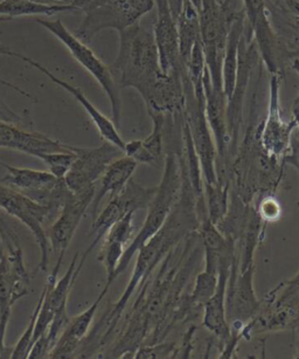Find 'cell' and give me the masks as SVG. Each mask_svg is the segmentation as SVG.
Instances as JSON below:
<instances>
[{
    "instance_id": "obj_1",
    "label": "cell",
    "mask_w": 299,
    "mask_h": 359,
    "mask_svg": "<svg viewBox=\"0 0 299 359\" xmlns=\"http://www.w3.org/2000/svg\"><path fill=\"white\" fill-rule=\"evenodd\" d=\"M110 71L120 88L137 90L148 111L183 117V76L162 71L153 29L137 22L120 32V50Z\"/></svg>"
},
{
    "instance_id": "obj_2",
    "label": "cell",
    "mask_w": 299,
    "mask_h": 359,
    "mask_svg": "<svg viewBox=\"0 0 299 359\" xmlns=\"http://www.w3.org/2000/svg\"><path fill=\"white\" fill-rule=\"evenodd\" d=\"M199 226L200 220L197 215L195 194L190 187H183L160 231L138 250L137 260L127 288L118 301L96 324L95 329L85 339V343H82L78 348V357L92 355L97 348H102L109 341L138 287L148 281L153 269L173 250V247L179 245L190 233L197 232Z\"/></svg>"
},
{
    "instance_id": "obj_3",
    "label": "cell",
    "mask_w": 299,
    "mask_h": 359,
    "mask_svg": "<svg viewBox=\"0 0 299 359\" xmlns=\"http://www.w3.org/2000/svg\"><path fill=\"white\" fill-rule=\"evenodd\" d=\"M200 43L213 88L223 92L222 61L232 22L237 15L232 0H199Z\"/></svg>"
},
{
    "instance_id": "obj_4",
    "label": "cell",
    "mask_w": 299,
    "mask_h": 359,
    "mask_svg": "<svg viewBox=\"0 0 299 359\" xmlns=\"http://www.w3.org/2000/svg\"><path fill=\"white\" fill-rule=\"evenodd\" d=\"M181 182L183 178H181L179 157L172 152H169L165 156L162 180L157 187V192L153 201L148 208L146 219L139 232L137 233V236H134V239L124 250L123 257L120 259V264L116 269V278L124 273L127 266L130 264L131 260L138 253V250L145 246L148 243V240L152 239L165 224L173 205L179 197Z\"/></svg>"
},
{
    "instance_id": "obj_5",
    "label": "cell",
    "mask_w": 299,
    "mask_h": 359,
    "mask_svg": "<svg viewBox=\"0 0 299 359\" xmlns=\"http://www.w3.org/2000/svg\"><path fill=\"white\" fill-rule=\"evenodd\" d=\"M36 22L43 26L47 31H50L54 36H57L71 55L82 67L90 73L92 78L95 79L101 88L104 90L106 95L109 99L113 111V123L117 128H120V114H122V101H120V87L117 85L116 80L113 78V73L106 64L92 52V48L83 43L78 36L68 31L67 27L60 19L57 20H47V19H36Z\"/></svg>"
},
{
    "instance_id": "obj_6",
    "label": "cell",
    "mask_w": 299,
    "mask_h": 359,
    "mask_svg": "<svg viewBox=\"0 0 299 359\" xmlns=\"http://www.w3.org/2000/svg\"><path fill=\"white\" fill-rule=\"evenodd\" d=\"M0 208L8 212V215L18 219L29 229L36 238L40 250V271H46L50 264L48 253V236L43 225L50 222L54 215L60 210L41 204L34 201L27 194H22L15 187H8L0 182Z\"/></svg>"
},
{
    "instance_id": "obj_7",
    "label": "cell",
    "mask_w": 299,
    "mask_h": 359,
    "mask_svg": "<svg viewBox=\"0 0 299 359\" xmlns=\"http://www.w3.org/2000/svg\"><path fill=\"white\" fill-rule=\"evenodd\" d=\"M153 8L155 0H110L85 15L75 36L88 45L104 29H116L120 33L129 29Z\"/></svg>"
},
{
    "instance_id": "obj_8",
    "label": "cell",
    "mask_w": 299,
    "mask_h": 359,
    "mask_svg": "<svg viewBox=\"0 0 299 359\" xmlns=\"http://www.w3.org/2000/svg\"><path fill=\"white\" fill-rule=\"evenodd\" d=\"M244 8L246 22L253 33V41L260 61L269 74H283V66L291 60V53L271 25L265 0H249Z\"/></svg>"
},
{
    "instance_id": "obj_9",
    "label": "cell",
    "mask_w": 299,
    "mask_h": 359,
    "mask_svg": "<svg viewBox=\"0 0 299 359\" xmlns=\"http://www.w3.org/2000/svg\"><path fill=\"white\" fill-rule=\"evenodd\" d=\"M157 187H141L132 178L127 182L120 194L111 197L103 211L92 220V234L95 236L90 246L87 248L82 259L87 260L92 250L106 236L111 226L115 225L127 213H134L139 210H148L155 198Z\"/></svg>"
},
{
    "instance_id": "obj_10",
    "label": "cell",
    "mask_w": 299,
    "mask_h": 359,
    "mask_svg": "<svg viewBox=\"0 0 299 359\" xmlns=\"http://www.w3.org/2000/svg\"><path fill=\"white\" fill-rule=\"evenodd\" d=\"M283 74H271L269 81V102L267 116L258 124V140L264 154L270 158L281 161L288 151L295 124L293 120H284L281 109V85Z\"/></svg>"
},
{
    "instance_id": "obj_11",
    "label": "cell",
    "mask_w": 299,
    "mask_h": 359,
    "mask_svg": "<svg viewBox=\"0 0 299 359\" xmlns=\"http://www.w3.org/2000/svg\"><path fill=\"white\" fill-rule=\"evenodd\" d=\"M0 236L3 243V254L0 257V301L13 306L18 299L29 294V275L26 269L22 247L10 229L1 224Z\"/></svg>"
},
{
    "instance_id": "obj_12",
    "label": "cell",
    "mask_w": 299,
    "mask_h": 359,
    "mask_svg": "<svg viewBox=\"0 0 299 359\" xmlns=\"http://www.w3.org/2000/svg\"><path fill=\"white\" fill-rule=\"evenodd\" d=\"M95 191V187H89L80 194H73L71 191L61 208L59 218L50 225L47 236L52 248L57 254V264L50 274L59 275L66 250L71 245L83 215L92 205Z\"/></svg>"
},
{
    "instance_id": "obj_13",
    "label": "cell",
    "mask_w": 299,
    "mask_h": 359,
    "mask_svg": "<svg viewBox=\"0 0 299 359\" xmlns=\"http://www.w3.org/2000/svg\"><path fill=\"white\" fill-rule=\"evenodd\" d=\"M75 158L71 170L64 180L73 194H80L89 187H95V183L102 177L110 163L124 156L120 148L104 142L96 148L74 149Z\"/></svg>"
},
{
    "instance_id": "obj_14",
    "label": "cell",
    "mask_w": 299,
    "mask_h": 359,
    "mask_svg": "<svg viewBox=\"0 0 299 359\" xmlns=\"http://www.w3.org/2000/svg\"><path fill=\"white\" fill-rule=\"evenodd\" d=\"M255 266L239 271L236 257L229 271L227 283V316L230 325H244L260 311V299H257L253 289Z\"/></svg>"
},
{
    "instance_id": "obj_15",
    "label": "cell",
    "mask_w": 299,
    "mask_h": 359,
    "mask_svg": "<svg viewBox=\"0 0 299 359\" xmlns=\"http://www.w3.org/2000/svg\"><path fill=\"white\" fill-rule=\"evenodd\" d=\"M202 83H204V113L214 138L216 155H218L216 171L218 172L220 171L221 176H218V178H221L222 175L227 172L229 155L232 150V138L229 134L228 117H227L228 100L225 97V93L216 92L213 88L211 75L207 67L204 69Z\"/></svg>"
},
{
    "instance_id": "obj_16",
    "label": "cell",
    "mask_w": 299,
    "mask_h": 359,
    "mask_svg": "<svg viewBox=\"0 0 299 359\" xmlns=\"http://www.w3.org/2000/svg\"><path fill=\"white\" fill-rule=\"evenodd\" d=\"M235 259L236 254L222 259L218 268V287L213 296L204 303V306L202 325L208 331H211V334H214V337L218 338V345L222 346V348L232 336L230 324L227 316L225 296H227L229 271Z\"/></svg>"
},
{
    "instance_id": "obj_17",
    "label": "cell",
    "mask_w": 299,
    "mask_h": 359,
    "mask_svg": "<svg viewBox=\"0 0 299 359\" xmlns=\"http://www.w3.org/2000/svg\"><path fill=\"white\" fill-rule=\"evenodd\" d=\"M0 166L6 169V175L0 180L1 183L18 189L22 194H27L29 197L41 204L57 208L55 204V187L60 180H57L50 171L47 172L25 168H15L8 165L4 162Z\"/></svg>"
},
{
    "instance_id": "obj_18",
    "label": "cell",
    "mask_w": 299,
    "mask_h": 359,
    "mask_svg": "<svg viewBox=\"0 0 299 359\" xmlns=\"http://www.w3.org/2000/svg\"><path fill=\"white\" fill-rule=\"evenodd\" d=\"M0 148L11 149L38 157L40 154L74 151L75 147L64 144L36 131L24 130L17 124L0 121Z\"/></svg>"
},
{
    "instance_id": "obj_19",
    "label": "cell",
    "mask_w": 299,
    "mask_h": 359,
    "mask_svg": "<svg viewBox=\"0 0 299 359\" xmlns=\"http://www.w3.org/2000/svg\"><path fill=\"white\" fill-rule=\"evenodd\" d=\"M25 62L26 64H29V66L36 68L38 71L46 75L47 78H50L55 85L64 89V90L69 93L71 96H74L76 101L85 108V113L88 114L90 120L92 121V123L95 124V127L97 128L101 137L104 138V141L109 142V143L115 145L117 148H120V150L124 152L125 142H124L123 138L120 137L116 124L113 123V121L109 120L106 115H103V114L94 106V103L89 101L88 97L85 96V93L82 92L81 89L76 87V86L71 85L69 82L64 81V80L57 78V75H54L50 69H47L45 66L40 65L39 62H36V61L32 60V59H29V57H26Z\"/></svg>"
},
{
    "instance_id": "obj_20",
    "label": "cell",
    "mask_w": 299,
    "mask_h": 359,
    "mask_svg": "<svg viewBox=\"0 0 299 359\" xmlns=\"http://www.w3.org/2000/svg\"><path fill=\"white\" fill-rule=\"evenodd\" d=\"M108 292L109 288L104 287L99 297L94 301L88 309H85L83 313H80L73 320H68L67 325L61 332L60 337L57 338V343L47 358H71L76 355L80 345L85 341V338L90 330L96 311Z\"/></svg>"
},
{
    "instance_id": "obj_21",
    "label": "cell",
    "mask_w": 299,
    "mask_h": 359,
    "mask_svg": "<svg viewBox=\"0 0 299 359\" xmlns=\"http://www.w3.org/2000/svg\"><path fill=\"white\" fill-rule=\"evenodd\" d=\"M152 120V131L144 140L125 142L124 155L139 164L160 168L165 163L164 136H165V115L157 111H148Z\"/></svg>"
},
{
    "instance_id": "obj_22",
    "label": "cell",
    "mask_w": 299,
    "mask_h": 359,
    "mask_svg": "<svg viewBox=\"0 0 299 359\" xmlns=\"http://www.w3.org/2000/svg\"><path fill=\"white\" fill-rule=\"evenodd\" d=\"M134 215L127 213L115 225L110 227L106 232V240L103 243L102 250L99 254V260L104 264L106 271V287L110 288L116 280V269L123 257L124 250L127 243H131L134 234Z\"/></svg>"
},
{
    "instance_id": "obj_23",
    "label": "cell",
    "mask_w": 299,
    "mask_h": 359,
    "mask_svg": "<svg viewBox=\"0 0 299 359\" xmlns=\"http://www.w3.org/2000/svg\"><path fill=\"white\" fill-rule=\"evenodd\" d=\"M137 166L138 163L136 161L125 155L110 163V165L101 177L99 190L95 191V196L92 199V220L97 217L99 205L103 199L108 194L113 197L115 194H120L137 170Z\"/></svg>"
},
{
    "instance_id": "obj_24",
    "label": "cell",
    "mask_w": 299,
    "mask_h": 359,
    "mask_svg": "<svg viewBox=\"0 0 299 359\" xmlns=\"http://www.w3.org/2000/svg\"><path fill=\"white\" fill-rule=\"evenodd\" d=\"M246 15L244 8L237 11L225 45V57L222 61V85L227 100L230 101L235 89L237 65H239V46L243 32L246 29Z\"/></svg>"
},
{
    "instance_id": "obj_25",
    "label": "cell",
    "mask_w": 299,
    "mask_h": 359,
    "mask_svg": "<svg viewBox=\"0 0 299 359\" xmlns=\"http://www.w3.org/2000/svg\"><path fill=\"white\" fill-rule=\"evenodd\" d=\"M74 12L76 8L71 5H45L34 4L26 0H1L0 1V15L6 17H22V15H57L59 12Z\"/></svg>"
},
{
    "instance_id": "obj_26",
    "label": "cell",
    "mask_w": 299,
    "mask_h": 359,
    "mask_svg": "<svg viewBox=\"0 0 299 359\" xmlns=\"http://www.w3.org/2000/svg\"><path fill=\"white\" fill-rule=\"evenodd\" d=\"M204 203L208 218L218 225L225 218L229 208V182L218 180L216 184L204 183Z\"/></svg>"
},
{
    "instance_id": "obj_27",
    "label": "cell",
    "mask_w": 299,
    "mask_h": 359,
    "mask_svg": "<svg viewBox=\"0 0 299 359\" xmlns=\"http://www.w3.org/2000/svg\"><path fill=\"white\" fill-rule=\"evenodd\" d=\"M218 273L204 268L195 278L193 292L190 294V299L197 309H204V303L211 299L216 287H218Z\"/></svg>"
},
{
    "instance_id": "obj_28",
    "label": "cell",
    "mask_w": 299,
    "mask_h": 359,
    "mask_svg": "<svg viewBox=\"0 0 299 359\" xmlns=\"http://www.w3.org/2000/svg\"><path fill=\"white\" fill-rule=\"evenodd\" d=\"M38 158L46 164L54 177H57V180H64L68 171L71 170L76 155L75 151L46 152L40 154Z\"/></svg>"
},
{
    "instance_id": "obj_29",
    "label": "cell",
    "mask_w": 299,
    "mask_h": 359,
    "mask_svg": "<svg viewBox=\"0 0 299 359\" xmlns=\"http://www.w3.org/2000/svg\"><path fill=\"white\" fill-rule=\"evenodd\" d=\"M40 304H41V299H39L36 303V309L33 311L32 316L29 324L22 334V337L19 339L18 343L15 345V348L12 350L10 358L19 359L27 358L29 357V351L32 348L34 341H33V336H34V329H36V320H38V313H39Z\"/></svg>"
},
{
    "instance_id": "obj_30",
    "label": "cell",
    "mask_w": 299,
    "mask_h": 359,
    "mask_svg": "<svg viewBox=\"0 0 299 359\" xmlns=\"http://www.w3.org/2000/svg\"><path fill=\"white\" fill-rule=\"evenodd\" d=\"M176 355V344L141 345L134 352V358H171Z\"/></svg>"
},
{
    "instance_id": "obj_31",
    "label": "cell",
    "mask_w": 299,
    "mask_h": 359,
    "mask_svg": "<svg viewBox=\"0 0 299 359\" xmlns=\"http://www.w3.org/2000/svg\"><path fill=\"white\" fill-rule=\"evenodd\" d=\"M256 212L262 222H274L281 218V208L276 198L269 196L260 201Z\"/></svg>"
},
{
    "instance_id": "obj_32",
    "label": "cell",
    "mask_w": 299,
    "mask_h": 359,
    "mask_svg": "<svg viewBox=\"0 0 299 359\" xmlns=\"http://www.w3.org/2000/svg\"><path fill=\"white\" fill-rule=\"evenodd\" d=\"M281 165H290L295 168L299 175V131H293L290 141V148L281 159Z\"/></svg>"
},
{
    "instance_id": "obj_33",
    "label": "cell",
    "mask_w": 299,
    "mask_h": 359,
    "mask_svg": "<svg viewBox=\"0 0 299 359\" xmlns=\"http://www.w3.org/2000/svg\"><path fill=\"white\" fill-rule=\"evenodd\" d=\"M11 309L12 306H6L0 301V358H3L5 355L10 357L8 353H6L8 348L5 346V334H6L8 322L11 317Z\"/></svg>"
},
{
    "instance_id": "obj_34",
    "label": "cell",
    "mask_w": 299,
    "mask_h": 359,
    "mask_svg": "<svg viewBox=\"0 0 299 359\" xmlns=\"http://www.w3.org/2000/svg\"><path fill=\"white\" fill-rule=\"evenodd\" d=\"M109 1L110 0H69V5L76 8V11L85 12L87 15Z\"/></svg>"
},
{
    "instance_id": "obj_35",
    "label": "cell",
    "mask_w": 299,
    "mask_h": 359,
    "mask_svg": "<svg viewBox=\"0 0 299 359\" xmlns=\"http://www.w3.org/2000/svg\"><path fill=\"white\" fill-rule=\"evenodd\" d=\"M0 121L8 122V123L17 124V126L22 124V118L13 110L10 109L1 100H0Z\"/></svg>"
},
{
    "instance_id": "obj_36",
    "label": "cell",
    "mask_w": 299,
    "mask_h": 359,
    "mask_svg": "<svg viewBox=\"0 0 299 359\" xmlns=\"http://www.w3.org/2000/svg\"><path fill=\"white\" fill-rule=\"evenodd\" d=\"M292 120L295 124V130L299 131V89L298 95L295 96L291 107Z\"/></svg>"
},
{
    "instance_id": "obj_37",
    "label": "cell",
    "mask_w": 299,
    "mask_h": 359,
    "mask_svg": "<svg viewBox=\"0 0 299 359\" xmlns=\"http://www.w3.org/2000/svg\"><path fill=\"white\" fill-rule=\"evenodd\" d=\"M0 55H4V57H15L19 60L25 61V55L17 53L15 50H10V47L4 46V45H0Z\"/></svg>"
},
{
    "instance_id": "obj_38",
    "label": "cell",
    "mask_w": 299,
    "mask_h": 359,
    "mask_svg": "<svg viewBox=\"0 0 299 359\" xmlns=\"http://www.w3.org/2000/svg\"><path fill=\"white\" fill-rule=\"evenodd\" d=\"M34 4L54 6V5H69V0H26Z\"/></svg>"
},
{
    "instance_id": "obj_39",
    "label": "cell",
    "mask_w": 299,
    "mask_h": 359,
    "mask_svg": "<svg viewBox=\"0 0 299 359\" xmlns=\"http://www.w3.org/2000/svg\"><path fill=\"white\" fill-rule=\"evenodd\" d=\"M0 85H4L6 86V87H8V88L13 89V90L19 93V94H22V96H25V97H32V95H29V93L25 92V90H22V88H19V87H17V86L12 85V83H10V82L5 81V80H3V79H0Z\"/></svg>"
},
{
    "instance_id": "obj_40",
    "label": "cell",
    "mask_w": 299,
    "mask_h": 359,
    "mask_svg": "<svg viewBox=\"0 0 299 359\" xmlns=\"http://www.w3.org/2000/svg\"><path fill=\"white\" fill-rule=\"evenodd\" d=\"M290 67L299 75V55L292 57L291 61H290Z\"/></svg>"
},
{
    "instance_id": "obj_41",
    "label": "cell",
    "mask_w": 299,
    "mask_h": 359,
    "mask_svg": "<svg viewBox=\"0 0 299 359\" xmlns=\"http://www.w3.org/2000/svg\"><path fill=\"white\" fill-rule=\"evenodd\" d=\"M8 20H12L11 17H6V15H0V22H8Z\"/></svg>"
},
{
    "instance_id": "obj_42",
    "label": "cell",
    "mask_w": 299,
    "mask_h": 359,
    "mask_svg": "<svg viewBox=\"0 0 299 359\" xmlns=\"http://www.w3.org/2000/svg\"><path fill=\"white\" fill-rule=\"evenodd\" d=\"M3 254V243H1V236H0V257Z\"/></svg>"
},
{
    "instance_id": "obj_43",
    "label": "cell",
    "mask_w": 299,
    "mask_h": 359,
    "mask_svg": "<svg viewBox=\"0 0 299 359\" xmlns=\"http://www.w3.org/2000/svg\"><path fill=\"white\" fill-rule=\"evenodd\" d=\"M248 1L249 0H243V8H246V5H248Z\"/></svg>"
},
{
    "instance_id": "obj_44",
    "label": "cell",
    "mask_w": 299,
    "mask_h": 359,
    "mask_svg": "<svg viewBox=\"0 0 299 359\" xmlns=\"http://www.w3.org/2000/svg\"><path fill=\"white\" fill-rule=\"evenodd\" d=\"M297 358H299V350H298V355H297Z\"/></svg>"
},
{
    "instance_id": "obj_45",
    "label": "cell",
    "mask_w": 299,
    "mask_h": 359,
    "mask_svg": "<svg viewBox=\"0 0 299 359\" xmlns=\"http://www.w3.org/2000/svg\"><path fill=\"white\" fill-rule=\"evenodd\" d=\"M1 163H3V162H1V161H0V165H1Z\"/></svg>"
}]
</instances>
